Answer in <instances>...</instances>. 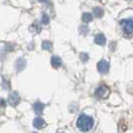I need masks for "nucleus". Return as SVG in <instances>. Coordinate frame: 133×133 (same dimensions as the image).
<instances>
[{"mask_svg":"<svg viewBox=\"0 0 133 133\" xmlns=\"http://www.w3.org/2000/svg\"><path fill=\"white\" fill-rule=\"evenodd\" d=\"M93 119L86 114H81L77 119V127L82 132H87L93 127Z\"/></svg>","mask_w":133,"mask_h":133,"instance_id":"nucleus-1","label":"nucleus"},{"mask_svg":"<svg viewBox=\"0 0 133 133\" xmlns=\"http://www.w3.org/2000/svg\"><path fill=\"white\" fill-rule=\"evenodd\" d=\"M121 25L123 27V31L126 35H132L133 34V19H125L122 20Z\"/></svg>","mask_w":133,"mask_h":133,"instance_id":"nucleus-2","label":"nucleus"},{"mask_svg":"<svg viewBox=\"0 0 133 133\" xmlns=\"http://www.w3.org/2000/svg\"><path fill=\"white\" fill-rule=\"evenodd\" d=\"M109 93H110V90H109V88H108L106 85H101V86L98 87V88L96 89V91H95L96 97H98L99 99L107 98Z\"/></svg>","mask_w":133,"mask_h":133,"instance_id":"nucleus-3","label":"nucleus"},{"mask_svg":"<svg viewBox=\"0 0 133 133\" xmlns=\"http://www.w3.org/2000/svg\"><path fill=\"white\" fill-rule=\"evenodd\" d=\"M97 69L100 73H106L109 70V63L106 60H101L97 64Z\"/></svg>","mask_w":133,"mask_h":133,"instance_id":"nucleus-4","label":"nucleus"},{"mask_svg":"<svg viewBox=\"0 0 133 133\" xmlns=\"http://www.w3.org/2000/svg\"><path fill=\"white\" fill-rule=\"evenodd\" d=\"M94 41H95V43L98 44V45H104V44L106 43V38H105V36L102 33H99L95 36Z\"/></svg>","mask_w":133,"mask_h":133,"instance_id":"nucleus-5","label":"nucleus"},{"mask_svg":"<svg viewBox=\"0 0 133 133\" xmlns=\"http://www.w3.org/2000/svg\"><path fill=\"white\" fill-rule=\"evenodd\" d=\"M8 102H9L12 106L17 105V103L19 102V96H18V94L17 93L10 94V96H9V98H8Z\"/></svg>","mask_w":133,"mask_h":133,"instance_id":"nucleus-6","label":"nucleus"},{"mask_svg":"<svg viewBox=\"0 0 133 133\" xmlns=\"http://www.w3.org/2000/svg\"><path fill=\"white\" fill-rule=\"evenodd\" d=\"M33 124L36 128H43V127H45V125H46L45 121L42 119L41 117H37V118H35L34 121H33Z\"/></svg>","mask_w":133,"mask_h":133,"instance_id":"nucleus-7","label":"nucleus"},{"mask_svg":"<svg viewBox=\"0 0 133 133\" xmlns=\"http://www.w3.org/2000/svg\"><path fill=\"white\" fill-rule=\"evenodd\" d=\"M51 64L55 68H58V67H60L62 65V60L60 59L58 56H53L52 59H51Z\"/></svg>","mask_w":133,"mask_h":133,"instance_id":"nucleus-8","label":"nucleus"},{"mask_svg":"<svg viewBox=\"0 0 133 133\" xmlns=\"http://www.w3.org/2000/svg\"><path fill=\"white\" fill-rule=\"evenodd\" d=\"M93 19V16H92V14L91 13H84L82 15V20H83V22H90V21H92Z\"/></svg>","mask_w":133,"mask_h":133,"instance_id":"nucleus-9","label":"nucleus"},{"mask_svg":"<svg viewBox=\"0 0 133 133\" xmlns=\"http://www.w3.org/2000/svg\"><path fill=\"white\" fill-rule=\"evenodd\" d=\"M43 107H44V105H43V104H41L40 102H37V103L34 105V108H35V112H36L37 114H41L42 110H43Z\"/></svg>","mask_w":133,"mask_h":133,"instance_id":"nucleus-10","label":"nucleus"},{"mask_svg":"<svg viewBox=\"0 0 133 133\" xmlns=\"http://www.w3.org/2000/svg\"><path fill=\"white\" fill-rule=\"evenodd\" d=\"M93 12H94L95 17H97V18H100V17L103 15V10H102L100 7H96V8H94Z\"/></svg>","mask_w":133,"mask_h":133,"instance_id":"nucleus-11","label":"nucleus"},{"mask_svg":"<svg viewBox=\"0 0 133 133\" xmlns=\"http://www.w3.org/2000/svg\"><path fill=\"white\" fill-rule=\"evenodd\" d=\"M51 47H52V45H51V43H50L49 41H44L43 44H42V48H43L44 50H50Z\"/></svg>","mask_w":133,"mask_h":133,"instance_id":"nucleus-12","label":"nucleus"},{"mask_svg":"<svg viewBox=\"0 0 133 133\" xmlns=\"http://www.w3.org/2000/svg\"><path fill=\"white\" fill-rule=\"evenodd\" d=\"M42 23L43 24H47V23H49V17L47 16V15H43V18H42Z\"/></svg>","mask_w":133,"mask_h":133,"instance_id":"nucleus-13","label":"nucleus"},{"mask_svg":"<svg viewBox=\"0 0 133 133\" xmlns=\"http://www.w3.org/2000/svg\"><path fill=\"white\" fill-rule=\"evenodd\" d=\"M38 1H39V2H42V3H47L48 0H38Z\"/></svg>","mask_w":133,"mask_h":133,"instance_id":"nucleus-14","label":"nucleus"}]
</instances>
